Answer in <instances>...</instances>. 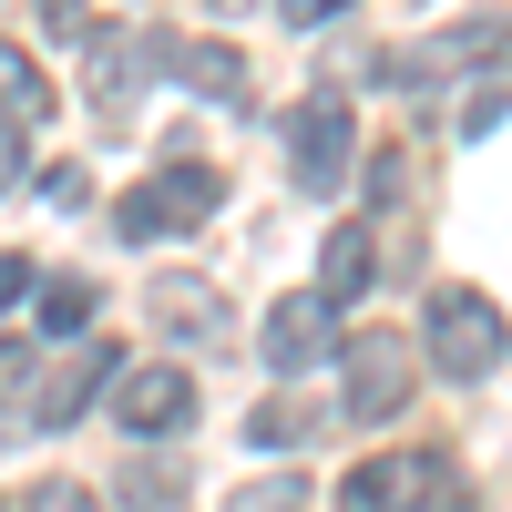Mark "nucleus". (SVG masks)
<instances>
[{
	"label": "nucleus",
	"instance_id": "f257e3e1",
	"mask_svg": "<svg viewBox=\"0 0 512 512\" xmlns=\"http://www.w3.org/2000/svg\"><path fill=\"white\" fill-rule=\"evenodd\" d=\"M502 349H512V318L482 287H441L431 308H420V359H431L441 379H492Z\"/></svg>",
	"mask_w": 512,
	"mask_h": 512
},
{
	"label": "nucleus",
	"instance_id": "f03ea898",
	"mask_svg": "<svg viewBox=\"0 0 512 512\" xmlns=\"http://www.w3.org/2000/svg\"><path fill=\"white\" fill-rule=\"evenodd\" d=\"M216 205H226V175H216V164H185V154H175V164H154L144 185H123V195H113V236L154 246V236H185V226H205Z\"/></svg>",
	"mask_w": 512,
	"mask_h": 512
},
{
	"label": "nucleus",
	"instance_id": "7ed1b4c3",
	"mask_svg": "<svg viewBox=\"0 0 512 512\" xmlns=\"http://www.w3.org/2000/svg\"><path fill=\"white\" fill-rule=\"evenodd\" d=\"M410 379H420V338L359 328L349 349H338V410H349V420H400L410 410Z\"/></svg>",
	"mask_w": 512,
	"mask_h": 512
},
{
	"label": "nucleus",
	"instance_id": "20e7f679",
	"mask_svg": "<svg viewBox=\"0 0 512 512\" xmlns=\"http://www.w3.org/2000/svg\"><path fill=\"white\" fill-rule=\"evenodd\" d=\"M472 62H502L512 72V11H482V21H451V31H431V41H410V52H379L369 62V82H451V72H472Z\"/></svg>",
	"mask_w": 512,
	"mask_h": 512
},
{
	"label": "nucleus",
	"instance_id": "39448f33",
	"mask_svg": "<svg viewBox=\"0 0 512 512\" xmlns=\"http://www.w3.org/2000/svg\"><path fill=\"white\" fill-rule=\"evenodd\" d=\"M287 154H297V185H308V195H338V185H349L359 134H349V93H338V82H318V93L287 113Z\"/></svg>",
	"mask_w": 512,
	"mask_h": 512
},
{
	"label": "nucleus",
	"instance_id": "423d86ee",
	"mask_svg": "<svg viewBox=\"0 0 512 512\" xmlns=\"http://www.w3.org/2000/svg\"><path fill=\"white\" fill-rule=\"evenodd\" d=\"M256 349H267L277 379H308V369H328L338 349H349V338H338V308H328L318 287H297V297L267 308V338H256Z\"/></svg>",
	"mask_w": 512,
	"mask_h": 512
},
{
	"label": "nucleus",
	"instance_id": "0eeeda50",
	"mask_svg": "<svg viewBox=\"0 0 512 512\" xmlns=\"http://www.w3.org/2000/svg\"><path fill=\"white\" fill-rule=\"evenodd\" d=\"M113 379H123V349H113V338H72V359L31 390V420H41V431H72V420L113 390Z\"/></svg>",
	"mask_w": 512,
	"mask_h": 512
},
{
	"label": "nucleus",
	"instance_id": "6e6552de",
	"mask_svg": "<svg viewBox=\"0 0 512 512\" xmlns=\"http://www.w3.org/2000/svg\"><path fill=\"white\" fill-rule=\"evenodd\" d=\"M113 420H123V431H134V441H164V431H195V379L185 369H123L113 379Z\"/></svg>",
	"mask_w": 512,
	"mask_h": 512
},
{
	"label": "nucleus",
	"instance_id": "1a4fd4ad",
	"mask_svg": "<svg viewBox=\"0 0 512 512\" xmlns=\"http://www.w3.org/2000/svg\"><path fill=\"white\" fill-rule=\"evenodd\" d=\"M175 72H185V93H205L216 113H246L256 93H246V62L226 52V41H175Z\"/></svg>",
	"mask_w": 512,
	"mask_h": 512
},
{
	"label": "nucleus",
	"instance_id": "9d476101",
	"mask_svg": "<svg viewBox=\"0 0 512 512\" xmlns=\"http://www.w3.org/2000/svg\"><path fill=\"white\" fill-rule=\"evenodd\" d=\"M369 277H379L369 226H338V236H328V256H318V297H328V308H349V297H369Z\"/></svg>",
	"mask_w": 512,
	"mask_h": 512
},
{
	"label": "nucleus",
	"instance_id": "9b49d317",
	"mask_svg": "<svg viewBox=\"0 0 512 512\" xmlns=\"http://www.w3.org/2000/svg\"><path fill=\"white\" fill-rule=\"evenodd\" d=\"M420 482H410V461H359L349 482H338V512H410Z\"/></svg>",
	"mask_w": 512,
	"mask_h": 512
},
{
	"label": "nucleus",
	"instance_id": "f8f14e48",
	"mask_svg": "<svg viewBox=\"0 0 512 512\" xmlns=\"http://www.w3.org/2000/svg\"><path fill=\"white\" fill-rule=\"evenodd\" d=\"M0 113L11 123H52V82H41V62L21 41H0Z\"/></svg>",
	"mask_w": 512,
	"mask_h": 512
},
{
	"label": "nucleus",
	"instance_id": "ddd939ff",
	"mask_svg": "<svg viewBox=\"0 0 512 512\" xmlns=\"http://www.w3.org/2000/svg\"><path fill=\"white\" fill-rule=\"evenodd\" d=\"M41 328L52 338H93V277H41Z\"/></svg>",
	"mask_w": 512,
	"mask_h": 512
},
{
	"label": "nucleus",
	"instance_id": "4468645a",
	"mask_svg": "<svg viewBox=\"0 0 512 512\" xmlns=\"http://www.w3.org/2000/svg\"><path fill=\"white\" fill-rule=\"evenodd\" d=\"M113 502H123V512H185V482L164 472V461H123V472H113Z\"/></svg>",
	"mask_w": 512,
	"mask_h": 512
},
{
	"label": "nucleus",
	"instance_id": "2eb2a0df",
	"mask_svg": "<svg viewBox=\"0 0 512 512\" xmlns=\"http://www.w3.org/2000/svg\"><path fill=\"white\" fill-rule=\"evenodd\" d=\"M308 431H318V410H308V400H256V420H246V441H256V451H297Z\"/></svg>",
	"mask_w": 512,
	"mask_h": 512
},
{
	"label": "nucleus",
	"instance_id": "dca6fc26",
	"mask_svg": "<svg viewBox=\"0 0 512 512\" xmlns=\"http://www.w3.org/2000/svg\"><path fill=\"white\" fill-rule=\"evenodd\" d=\"M41 390V369H31V349H21V338H0V441H11L21 431V400Z\"/></svg>",
	"mask_w": 512,
	"mask_h": 512
},
{
	"label": "nucleus",
	"instance_id": "f3484780",
	"mask_svg": "<svg viewBox=\"0 0 512 512\" xmlns=\"http://www.w3.org/2000/svg\"><path fill=\"white\" fill-rule=\"evenodd\" d=\"M154 318H164V328H216V287H185V277H154Z\"/></svg>",
	"mask_w": 512,
	"mask_h": 512
},
{
	"label": "nucleus",
	"instance_id": "a211bd4d",
	"mask_svg": "<svg viewBox=\"0 0 512 512\" xmlns=\"http://www.w3.org/2000/svg\"><path fill=\"white\" fill-rule=\"evenodd\" d=\"M21 512H103V492H93V482H41Z\"/></svg>",
	"mask_w": 512,
	"mask_h": 512
},
{
	"label": "nucleus",
	"instance_id": "6ab92c4d",
	"mask_svg": "<svg viewBox=\"0 0 512 512\" xmlns=\"http://www.w3.org/2000/svg\"><path fill=\"white\" fill-rule=\"evenodd\" d=\"M502 113H512V82H492V93H472V113H461V134H492Z\"/></svg>",
	"mask_w": 512,
	"mask_h": 512
},
{
	"label": "nucleus",
	"instance_id": "aec40b11",
	"mask_svg": "<svg viewBox=\"0 0 512 512\" xmlns=\"http://www.w3.org/2000/svg\"><path fill=\"white\" fill-rule=\"evenodd\" d=\"M297 502H308L297 482H267V492H236V512H297Z\"/></svg>",
	"mask_w": 512,
	"mask_h": 512
},
{
	"label": "nucleus",
	"instance_id": "412c9836",
	"mask_svg": "<svg viewBox=\"0 0 512 512\" xmlns=\"http://www.w3.org/2000/svg\"><path fill=\"white\" fill-rule=\"evenodd\" d=\"M349 0H277V21H297V31H318V21H338Z\"/></svg>",
	"mask_w": 512,
	"mask_h": 512
},
{
	"label": "nucleus",
	"instance_id": "4be33fe9",
	"mask_svg": "<svg viewBox=\"0 0 512 512\" xmlns=\"http://www.w3.org/2000/svg\"><path fill=\"white\" fill-rule=\"evenodd\" d=\"M31 287H41V277H31V256H0V308H21Z\"/></svg>",
	"mask_w": 512,
	"mask_h": 512
},
{
	"label": "nucleus",
	"instance_id": "5701e85b",
	"mask_svg": "<svg viewBox=\"0 0 512 512\" xmlns=\"http://www.w3.org/2000/svg\"><path fill=\"white\" fill-rule=\"evenodd\" d=\"M11 185H21V134L0 123V195H11Z\"/></svg>",
	"mask_w": 512,
	"mask_h": 512
},
{
	"label": "nucleus",
	"instance_id": "b1692460",
	"mask_svg": "<svg viewBox=\"0 0 512 512\" xmlns=\"http://www.w3.org/2000/svg\"><path fill=\"white\" fill-rule=\"evenodd\" d=\"M205 11H246V0H205Z\"/></svg>",
	"mask_w": 512,
	"mask_h": 512
}]
</instances>
